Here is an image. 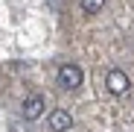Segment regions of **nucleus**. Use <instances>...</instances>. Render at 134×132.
<instances>
[{"mask_svg": "<svg viewBox=\"0 0 134 132\" xmlns=\"http://www.w3.org/2000/svg\"><path fill=\"white\" fill-rule=\"evenodd\" d=\"M82 79H85V74H82L79 65H61V68H58V82H61V88H67V91L79 88Z\"/></svg>", "mask_w": 134, "mask_h": 132, "instance_id": "1", "label": "nucleus"}, {"mask_svg": "<svg viewBox=\"0 0 134 132\" xmlns=\"http://www.w3.org/2000/svg\"><path fill=\"white\" fill-rule=\"evenodd\" d=\"M105 85H108V91L111 94H128V88H131V82H128V74L125 71H120V68H114V71H108V76H105Z\"/></svg>", "mask_w": 134, "mask_h": 132, "instance_id": "2", "label": "nucleus"}, {"mask_svg": "<svg viewBox=\"0 0 134 132\" xmlns=\"http://www.w3.org/2000/svg\"><path fill=\"white\" fill-rule=\"evenodd\" d=\"M44 106H47V100H44L41 94H29V97L24 100V109H20V112H24L26 120H38V118L44 115Z\"/></svg>", "mask_w": 134, "mask_h": 132, "instance_id": "3", "label": "nucleus"}, {"mask_svg": "<svg viewBox=\"0 0 134 132\" xmlns=\"http://www.w3.org/2000/svg\"><path fill=\"white\" fill-rule=\"evenodd\" d=\"M67 129H73V118H70V112H64V109L50 112V132H67Z\"/></svg>", "mask_w": 134, "mask_h": 132, "instance_id": "4", "label": "nucleus"}, {"mask_svg": "<svg viewBox=\"0 0 134 132\" xmlns=\"http://www.w3.org/2000/svg\"><path fill=\"white\" fill-rule=\"evenodd\" d=\"M102 9H105V0H82V12H87V15H96Z\"/></svg>", "mask_w": 134, "mask_h": 132, "instance_id": "5", "label": "nucleus"}]
</instances>
